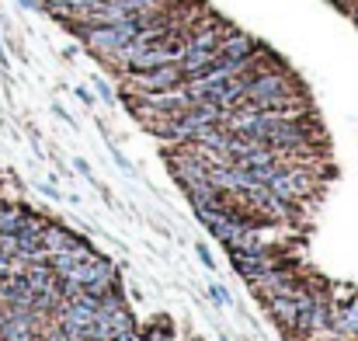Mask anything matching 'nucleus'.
<instances>
[{"label": "nucleus", "instance_id": "nucleus-1", "mask_svg": "<svg viewBox=\"0 0 358 341\" xmlns=\"http://www.w3.org/2000/svg\"><path fill=\"white\" fill-rule=\"evenodd\" d=\"M174 88H185V70H181V63H164V67H157V70H146V74H136V77H132V91L157 95V91H174Z\"/></svg>", "mask_w": 358, "mask_h": 341}, {"label": "nucleus", "instance_id": "nucleus-2", "mask_svg": "<svg viewBox=\"0 0 358 341\" xmlns=\"http://www.w3.org/2000/svg\"><path fill=\"white\" fill-rule=\"evenodd\" d=\"M268 188H271L282 202L296 206V202L313 188V181H310V174H306V171H299V167H285V171H278V174L268 181Z\"/></svg>", "mask_w": 358, "mask_h": 341}, {"label": "nucleus", "instance_id": "nucleus-3", "mask_svg": "<svg viewBox=\"0 0 358 341\" xmlns=\"http://www.w3.org/2000/svg\"><path fill=\"white\" fill-rule=\"evenodd\" d=\"M257 49H261V42H257L254 35H243V32H230V35L220 42V56H223L227 63H234L237 70H243V63H247Z\"/></svg>", "mask_w": 358, "mask_h": 341}, {"label": "nucleus", "instance_id": "nucleus-4", "mask_svg": "<svg viewBox=\"0 0 358 341\" xmlns=\"http://www.w3.org/2000/svg\"><path fill=\"white\" fill-rule=\"evenodd\" d=\"M35 338V314H21V310H3V328L0 341H31Z\"/></svg>", "mask_w": 358, "mask_h": 341}, {"label": "nucleus", "instance_id": "nucleus-5", "mask_svg": "<svg viewBox=\"0 0 358 341\" xmlns=\"http://www.w3.org/2000/svg\"><path fill=\"white\" fill-rule=\"evenodd\" d=\"M234 265H237L240 279H250V282H257V279L271 268L264 254H250V251H234Z\"/></svg>", "mask_w": 358, "mask_h": 341}, {"label": "nucleus", "instance_id": "nucleus-6", "mask_svg": "<svg viewBox=\"0 0 358 341\" xmlns=\"http://www.w3.org/2000/svg\"><path fill=\"white\" fill-rule=\"evenodd\" d=\"M42 240H45V251L52 254V251H73L77 244H84V237H73L70 230L56 227V223H49V227L42 230Z\"/></svg>", "mask_w": 358, "mask_h": 341}, {"label": "nucleus", "instance_id": "nucleus-7", "mask_svg": "<svg viewBox=\"0 0 358 341\" xmlns=\"http://www.w3.org/2000/svg\"><path fill=\"white\" fill-rule=\"evenodd\" d=\"M24 216H28V209H21V206H3V202H0V233L14 237L17 230L24 227Z\"/></svg>", "mask_w": 358, "mask_h": 341}, {"label": "nucleus", "instance_id": "nucleus-8", "mask_svg": "<svg viewBox=\"0 0 358 341\" xmlns=\"http://www.w3.org/2000/svg\"><path fill=\"white\" fill-rule=\"evenodd\" d=\"M338 328H341V331H352V335H358V300H352V303L345 307V314L338 317Z\"/></svg>", "mask_w": 358, "mask_h": 341}, {"label": "nucleus", "instance_id": "nucleus-9", "mask_svg": "<svg viewBox=\"0 0 358 341\" xmlns=\"http://www.w3.org/2000/svg\"><path fill=\"white\" fill-rule=\"evenodd\" d=\"M94 91H98V98H105V105H115V91L105 77H94Z\"/></svg>", "mask_w": 358, "mask_h": 341}, {"label": "nucleus", "instance_id": "nucleus-10", "mask_svg": "<svg viewBox=\"0 0 358 341\" xmlns=\"http://www.w3.org/2000/svg\"><path fill=\"white\" fill-rule=\"evenodd\" d=\"M209 293H213V300H216L220 307H230V293H227L223 286H216V282H213V289H209Z\"/></svg>", "mask_w": 358, "mask_h": 341}, {"label": "nucleus", "instance_id": "nucleus-11", "mask_svg": "<svg viewBox=\"0 0 358 341\" xmlns=\"http://www.w3.org/2000/svg\"><path fill=\"white\" fill-rule=\"evenodd\" d=\"M73 167H77L87 181H94V171H91V164H87V160H80V157H77V160H73Z\"/></svg>", "mask_w": 358, "mask_h": 341}, {"label": "nucleus", "instance_id": "nucleus-12", "mask_svg": "<svg viewBox=\"0 0 358 341\" xmlns=\"http://www.w3.org/2000/svg\"><path fill=\"white\" fill-rule=\"evenodd\" d=\"M21 7H28V11H45V0H17Z\"/></svg>", "mask_w": 358, "mask_h": 341}, {"label": "nucleus", "instance_id": "nucleus-13", "mask_svg": "<svg viewBox=\"0 0 358 341\" xmlns=\"http://www.w3.org/2000/svg\"><path fill=\"white\" fill-rule=\"evenodd\" d=\"M77 98H80L84 105H94V95H91V91H84V88H77Z\"/></svg>", "mask_w": 358, "mask_h": 341}, {"label": "nucleus", "instance_id": "nucleus-14", "mask_svg": "<svg viewBox=\"0 0 358 341\" xmlns=\"http://www.w3.org/2000/svg\"><path fill=\"white\" fill-rule=\"evenodd\" d=\"M199 258H202V261H206V265H209V268H213V265H216V261H213V254H209V251H206V247H202V244H199Z\"/></svg>", "mask_w": 358, "mask_h": 341}, {"label": "nucleus", "instance_id": "nucleus-15", "mask_svg": "<svg viewBox=\"0 0 358 341\" xmlns=\"http://www.w3.org/2000/svg\"><path fill=\"white\" fill-rule=\"evenodd\" d=\"M195 341H199V338H195Z\"/></svg>", "mask_w": 358, "mask_h": 341}]
</instances>
